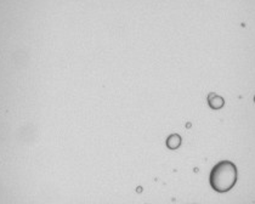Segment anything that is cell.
Instances as JSON below:
<instances>
[{"label":"cell","instance_id":"6da1fadb","mask_svg":"<svg viewBox=\"0 0 255 204\" xmlns=\"http://www.w3.org/2000/svg\"><path fill=\"white\" fill-rule=\"evenodd\" d=\"M237 179L236 167L230 162H221L215 165L210 174V184L218 192H226L234 186Z\"/></svg>","mask_w":255,"mask_h":204}]
</instances>
